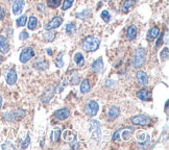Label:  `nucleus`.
Masks as SVG:
<instances>
[{
	"label": "nucleus",
	"mask_w": 169,
	"mask_h": 150,
	"mask_svg": "<svg viewBox=\"0 0 169 150\" xmlns=\"http://www.w3.org/2000/svg\"><path fill=\"white\" fill-rule=\"evenodd\" d=\"M100 40L94 35H89L83 41V49L86 51H95L99 48Z\"/></svg>",
	"instance_id": "1"
},
{
	"label": "nucleus",
	"mask_w": 169,
	"mask_h": 150,
	"mask_svg": "<svg viewBox=\"0 0 169 150\" xmlns=\"http://www.w3.org/2000/svg\"><path fill=\"white\" fill-rule=\"evenodd\" d=\"M146 51L144 48H138L135 52L134 58H133V66L134 68H140L145 63Z\"/></svg>",
	"instance_id": "2"
},
{
	"label": "nucleus",
	"mask_w": 169,
	"mask_h": 150,
	"mask_svg": "<svg viewBox=\"0 0 169 150\" xmlns=\"http://www.w3.org/2000/svg\"><path fill=\"white\" fill-rule=\"evenodd\" d=\"M133 124L135 125H140V126H148L151 124V119L148 116L145 115H137L134 116L131 119Z\"/></svg>",
	"instance_id": "3"
},
{
	"label": "nucleus",
	"mask_w": 169,
	"mask_h": 150,
	"mask_svg": "<svg viewBox=\"0 0 169 150\" xmlns=\"http://www.w3.org/2000/svg\"><path fill=\"white\" fill-rule=\"evenodd\" d=\"M89 129H90V136L91 138L99 141L100 140V127L99 123L95 121V120H92V121L89 122Z\"/></svg>",
	"instance_id": "4"
},
{
	"label": "nucleus",
	"mask_w": 169,
	"mask_h": 150,
	"mask_svg": "<svg viewBox=\"0 0 169 150\" xmlns=\"http://www.w3.org/2000/svg\"><path fill=\"white\" fill-rule=\"evenodd\" d=\"M136 138H137L139 145H141L142 147H146L149 144V142H150V137L144 130H138L136 132Z\"/></svg>",
	"instance_id": "5"
},
{
	"label": "nucleus",
	"mask_w": 169,
	"mask_h": 150,
	"mask_svg": "<svg viewBox=\"0 0 169 150\" xmlns=\"http://www.w3.org/2000/svg\"><path fill=\"white\" fill-rule=\"evenodd\" d=\"M25 116V112L21 110H16L14 112H9L8 114H4V119L8 121H15L17 119H21Z\"/></svg>",
	"instance_id": "6"
},
{
	"label": "nucleus",
	"mask_w": 169,
	"mask_h": 150,
	"mask_svg": "<svg viewBox=\"0 0 169 150\" xmlns=\"http://www.w3.org/2000/svg\"><path fill=\"white\" fill-rule=\"evenodd\" d=\"M98 110H99V105L95 100H90L86 104V113L87 115H89L91 117L95 116L97 112H98Z\"/></svg>",
	"instance_id": "7"
},
{
	"label": "nucleus",
	"mask_w": 169,
	"mask_h": 150,
	"mask_svg": "<svg viewBox=\"0 0 169 150\" xmlns=\"http://www.w3.org/2000/svg\"><path fill=\"white\" fill-rule=\"evenodd\" d=\"M32 56H35V51L31 47L24 48L20 53V62L22 64H25L30 60Z\"/></svg>",
	"instance_id": "8"
},
{
	"label": "nucleus",
	"mask_w": 169,
	"mask_h": 150,
	"mask_svg": "<svg viewBox=\"0 0 169 150\" xmlns=\"http://www.w3.org/2000/svg\"><path fill=\"white\" fill-rule=\"evenodd\" d=\"M54 92H56V88H54V86H52V84H49V86L47 87V89L45 90L43 96H42V101H43V103L49 102L50 99L52 98L54 95Z\"/></svg>",
	"instance_id": "9"
},
{
	"label": "nucleus",
	"mask_w": 169,
	"mask_h": 150,
	"mask_svg": "<svg viewBox=\"0 0 169 150\" xmlns=\"http://www.w3.org/2000/svg\"><path fill=\"white\" fill-rule=\"evenodd\" d=\"M63 139L67 143H69L70 145L76 143V135L72 131V130H65L63 132Z\"/></svg>",
	"instance_id": "10"
},
{
	"label": "nucleus",
	"mask_w": 169,
	"mask_h": 150,
	"mask_svg": "<svg viewBox=\"0 0 169 150\" xmlns=\"http://www.w3.org/2000/svg\"><path fill=\"white\" fill-rule=\"evenodd\" d=\"M70 116V110L68 109H61V110H57L56 113H54V117L60 120V121H64L66 120L68 117Z\"/></svg>",
	"instance_id": "11"
},
{
	"label": "nucleus",
	"mask_w": 169,
	"mask_h": 150,
	"mask_svg": "<svg viewBox=\"0 0 169 150\" xmlns=\"http://www.w3.org/2000/svg\"><path fill=\"white\" fill-rule=\"evenodd\" d=\"M62 23H63V19L61 17H54L52 20H51L49 23H47L45 25V29L48 30V29H54V28H57Z\"/></svg>",
	"instance_id": "12"
},
{
	"label": "nucleus",
	"mask_w": 169,
	"mask_h": 150,
	"mask_svg": "<svg viewBox=\"0 0 169 150\" xmlns=\"http://www.w3.org/2000/svg\"><path fill=\"white\" fill-rule=\"evenodd\" d=\"M6 83H8L9 86H13V84L16 83L17 81V73H16V70L15 69H11L8 70V72L6 73Z\"/></svg>",
	"instance_id": "13"
},
{
	"label": "nucleus",
	"mask_w": 169,
	"mask_h": 150,
	"mask_svg": "<svg viewBox=\"0 0 169 150\" xmlns=\"http://www.w3.org/2000/svg\"><path fill=\"white\" fill-rule=\"evenodd\" d=\"M24 8V0H16L13 4V13L14 15H19L21 14Z\"/></svg>",
	"instance_id": "14"
},
{
	"label": "nucleus",
	"mask_w": 169,
	"mask_h": 150,
	"mask_svg": "<svg viewBox=\"0 0 169 150\" xmlns=\"http://www.w3.org/2000/svg\"><path fill=\"white\" fill-rule=\"evenodd\" d=\"M136 77H137L139 83L142 84V86H147L148 84V76L144 71H138L137 74H136Z\"/></svg>",
	"instance_id": "15"
},
{
	"label": "nucleus",
	"mask_w": 169,
	"mask_h": 150,
	"mask_svg": "<svg viewBox=\"0 0 169 150\" xmlns=\"http://www.w3.org/2000/svg\"><path fill=\"white\" fill-rule=\"evenodd\" d=\"M103 67L105 66H103L102 58H98L92 64V70L96 73H101L103 71Z\"/></svg>",
	"instance_id": "16"
},
{
	"label": "nucleus",
	"mask_w": 169,
	"mask_h": 150,
	"mask_svg": "<svg viewBox=\"0 0 169 150\" xmlns=\"http://www.w3.org/2000/svg\"><path fill=\"white\" fill-rule=\"evenodd\" d=\"M136 37H137V27L135 25L129 26L126 30V39L128 41H133Z\"/></svg>",
	"instance_id": "17"
},
{
	"label": "nucleus",
	"mask_w": 169,
	"mask_h": 150,
	"mask_svg": "<svg viewBox=\"0 0 169 150\" xmlns=\"http://www.w3.org/2000/svg\"><path fill=\"white\" fill-rule=\"evenodd\" d=\"M9 49V46H8V42L6 40L5 37L3 35H0V52L2 53H8Z\"/></svg>",
	"instance_id": "18"
},
{
	"label": "nucleus",
	"mask_w": 169,
	"mask_h": 150,
	"mask_svg": "<svg viewBox=\"0 0 169 150\" xmlns=\"http://www.w3.org/2000/svg\"><path fill=\"white\" fill-rule=\"evenodd\" d=\"M133 131L132 127H126L124 129H120L119 131V137H121L122 140L124 141H128L131 139V132Z\"/></svg>",
	"instance_id": "19"
},
{
	"label": "nucleus",
	"mask_w": 169,
	"mask_h": 150,
	"mask_svg": "<svg viewBox=\"0 0 169 150\" xmlns=\"http://www.w3.org/2000/svg\"><path fill=\"white\" fill-rule=\"evenodd\" d=\"M159 35H160V29L158 27L150 28L147 34V41H154L155 38L159 37Z\"/></svg>",
	"instance_id": "20"
},
{
	"label": "nucleus",
	"mask_w": 169,
	"mask_h": 150,
	"mask_svg": "<svg viewBox=\"0 0 169 150\" xmlns=\"http://www.w3.org/2000/svg\"><path fill=\"white\" fill-rule=\"evenodd\" d=\"M120 114V110L118 109L117 106H112L111 109L109 110V113H108V117L110 120H114L116 119L117 117L119 116Z\"/></svg>",
	"instance_id": "21"
},
{
	"label": "nucleus",
	"mask_w": 169,
	"mask_h": 150,
	"mask_svg": "<svg viewBox=\"0 0 169 150\" xmlns=\"http://www.w3.org/2000/svg\"><path fill=\"white\" fill-rule=\"evenodd\" d=\"M91 90V86H90V81L88 79H84L80 83V92L83 94H87L89 93Z\"/></svg>",
	"instance_id": "22"
},
{
	"label": "nucleus",
	"mask_w": 169,
	"mask_h": 150,
	"mask_svg": "<svg viewBox=\"0 0 169 150\" xmlns=\"http://www.w3.org/2000/svg\"><path fill=\"white\" fill-rule=\"evenodd\" d=\"M137 97L143 101H147V100L150 99V94H149V92L147 90H140L137 93Z\"/></svg>",
	"instance_id": "23"
},
{
	"label": "nucleus",
	"mask_w": 169,
	"mask_h": 150,
	"mask_svg": "<svg viewBox=\"0 0 169 150\" xmlns=\"http://www.w3.org/2000/svg\"><path fill=\"white\" fill-rule=\"evenodd\" d=\"M74 62L75 64L77 65L79 67H83L84 65V55L80 53V52H77V53L74 54V57H73Z\"/></svg>",
	"instance_id": "24"
},
{
	"label": "nucleus",
	"mask_w": 169,
	"mask_h": 150,
	"mask_svg": "<svg viewBox=\"0 0 169 150\" xmlns=\"http://www.w3.org/2000/svg\"><path fill=\"white\" fill-rule=\"evenodd\" d=\"M44 37V40L47 41V42H53V40L56 39V32L52 31L51 29H48V30H46L44 32L43 35Z\"/></svg>",
	"instance_id": "25"
},
{
	"label": "nucleus",
	"mask_w": 169,
	"mask_h": 150,
	"mask_svg": "<svg viewBox=\"0 0 169 150\" xmlns=\"http://www.w3.org/2000/svg\"><path fill=\"white\" fill-rule=\"evenodd\" d=\"M135 3H136V0H125L122 5V11L124 13H128L129 9L135 5Z\"/></svg>",
	"instance_id": "26"
},
{
	"label": "nucleus",
	"mask_w": 169,
	"mask_h": 150,
	"mask_svg": "<svg viewBox=\"0 0 169 150\" xmlns=\"http://www.w3.org/2000/svg\"><path fill=\"white\" fill-rule=\"evenodd\" d=\"M48 63L45 61H40V62H35V63L34 64V67L35 68V69L40 70V71H43V70H46L48 68Z\"/></svg>",
	"instance_id": "27"
},
{
	"label": "nucleus",
	"mask_w": 169,
	"mask_h": 150,
	"mask_svg": "<svg viewBox=\"0 0 169 150\" xmlns=\"http://www.w3.org/2000/svg\"><path fill=\"white\" fill-rule=\"evenodd\" d=\"M91 15H92V13H91L90 9H84L82 13H77L75 15L79 19H82V20H86V19L90 18Z\"/></svg>",
	"instance_id": "28"
},
{
	"label": "nucleus",
	"mask_w": 169,
	"mask_h": 150,
	"mask_svg": "<svg viewBox=\"0 0 169 150\" xmlns=\"http://www.w3.org/2000/svg\"><path fill=\"white\" fill-rule=\"evenodd\" d=\"M37 25H38V19L37 18L34 17V16L29 18L28 25H27L28 29H30V30H34V29H35V27H37Z\"/></svg>",
	"instance_id": "29"
},
{
	"label": "nucleus",
	"mask_w": 169,
	"mask_h": 150,
	"mask_svg": "<svg viewBox=\"0 0 169 150\" xmlns=\"http://www.w3.org/2000/svg\"><path fill=\"white\" fill-rule=\"evenodd\" d=\"M60 136H61V131L60 129L57 128L56 130H53L52 133H51V142L52 143H56L60 140Z\"/></svg>",
	"instance_id": "30"
},
{
	"label": "nucleus",
	"mask_w": 169,
	"mask_h": 150,
	"mask_svg": "<svg viewBox=\"0 0 169 150\" xmlns=\"http://www.w3.org/2000/svg\"><path fill=\"white\" fill-rule=\"evenodd\" d=\"M63 55H64V52H61L60 54H58V56L54 60V64L57 65L58 68H62L64 66V61H63Z\"/></svg>",
	"instance_id": "31"
},
{
	"label": "nucleus",
	"mask_w": 169,
	"mask_h": 150,
	"mask_svg": "<svg viewBox=\"0 0 169 150\" xmlns=\"http://www.w3.org/2000/svg\"><path fill=\"white\" fill-rule=\"evenodd\" d=\"M76 31V26L74 23H70L66 26V32L68 35H74Z\"/></svg>",
	"instance_id": "32"
},
{
	"label": "nucleus",
	"mask_w": 169,
	"mask_h": 150,
	"mask_svg": "<svg viewBox=\"0 0 169 150\" xmlns=\"http://www.w3.org/2000/svg\"><path fill=\"white\" fill-rule=\"evenodd\" d=\"M61 4V0H47V5L51 8H57Z\"/></svg>",
	"instance_id": "33"
},
{
	"label": "nucleus",
	"mask_w": 169,
	"mask_h": 150,
	"mask_svg": "<svg viewBox=\"0 0 169 150\" xmlns=\"http://www.w3.org/2000/svg\"><path fill=\"white\" fill-rule=\"evenodd\" d=\"M26 20H27L26 16H25V15H22L21 17H19V18L17 19V21H16V23H17V26H18V27L24 26L25 24H26Z\"/></svg>",
	"instance_id": "34"
},
{
	"label": "nucleus",
	"mask_w": 169,
	"mask_h": 150,
	"mask_svg": "<svg viewBox=\"0 0 169 150\" xmlns=\"http://www.w3.org/2000/svg\"><path fill=\"white\" fill-rule=\"evenodd\" d=\"M74 2V0H64V3L63 5H62V9L63 11H67L68 8H70L71 6H72Z\"/></svg>",
	"instance_id": "35"
},
{
	"label": "nucleus",
	"mask_w": 169,
	"mask_h": 150,
	"mask_svg": "<svg viewBox=\"0 0 169 150\" xmlns=\"http://www.w3.org/2000/svg\"><path fill=\"white\" fill-rule=\"evenodd\" d=\"M169 56V52H168V48H164L163 51L161 52V60L162 61H167Z\"/></svg>",
	"instance_id": "36"
},
{
	"label": "nucleus",
	"mask_w": 169,
	"mask_h": 150,
	"mask_svg": "<svg viewBox=\"0 0 169 150\" xmlns=\"http://www.w3.org/2000/svg\"><path fill=\"white\" fill-rule=\"evenodd\" d=\"M110 17H111V16H110V13L108 11H102V13H101V19H102L103 21L108 23V22L110 21Z\"/></svg>",
	"instance_id": "37"
},
{
	"label": "nucleus",
	"mask_w": 169,
	"mask_h": 150,
	"mask_svg": "<svg viewBox=\"0 0 169 150\" xmlns=\"http://www.w3.org/2000/svg\"><path fill=\"white\" fill-rule=\"evenodd\" d=\"M29 143H30V137H29V135H27L26 136V139H25V141L21 144V147L23 148V149L27 148L28 145H29Z\"/></svg>",
	"instance_id": "38"
},
{
	"label": "nucleus",
	"mask_w": 169,
	"mask_h": 150,
	"mask_svg": "<svg viewBox=\"0 0 169 150\" xmlns=\"http://www.w3.org/2000/svg\"><path fill=\"white\" fill-rule=\"evenodd\" d=\"M79 81V74H74L72 75V77H71V83L72 84H77Z\"/></svg>",
	"instance_id": "39"
},
{
	"label": "nucleus",
	"mask_w": 169,
	"mask_h": 150,
	"mask_svg": "<svg viewBox=\"0 0 169 150\" xmlns=\"http://www.w3.org/2000/svg\"><path fill=\"white\" fill-rule=\"evenodd\" d=\"M28 38V34H27V31H22L20 35H19V39H20L21 41H24V40H26V39Z\"/></svg>",
	"instance_id": "40"
},
{
	"label": "nucleus",
	"mask_w": 169,
	"mask_h": 150,
	"mask_svg": "<svg viewBox=\"0 0 169 150\" xmlns=\"http://www.w3.org/2000/svg\"><path fill=\"white\" fill-rule=\"evenodd\" d=\"M162 40H163V35H159V39H158V42H157V45H155V47H160L161 44H162Z\"/></svg>",
	"instance_id": "41"
},
{
	"label": "nucleus",
	"mask_w": 169,
	"mask_h": 150,
	"mask_svg": "<svg viewBox=\"0 0 169 150\" xmlns=\"http://www.w3.org/2000/svg\"><path fill=\"white\" fill-rule=\"evenodd\" d=\"M119 131H120V129L117 130V131L114 133V136H113V141H117V140L119 139Z\"/></svg>",
	"instance_id": "42"
},
{
	"label": "nucleus",
	"mask_w": 169,
	"mask_h": 150,
	"mask_svg": "<svg viewBox=\"0 0 169 150\" xmlns=\"http://www.w3.org/2000/svg\"><path fill=\"white\" fill-rule=\"evenodd\" d=\"M3 17H4V12H3L2 8L0 6V20H2Z\"/></svg>",
	"instance_id": "43"
},
{
	"label": "nucleus",
	"mask_w": 169,
	"mask_h": 150,
	"mask_svg": "<svg viewBox=\"0 0 169 150\" xmlns=\"http://www.w3.org/2000/svg\"><path fill=\"white\" fill-rule=\"evenodd\" d=\"M1 106H2V97L0 96V109H1Z\"/></svg>",
	"instance_id": "44"
},
{
	"label": "nucleus",
	"mask_w": 169,
	"mask_h": 150,
	"mask_svg": "<svg viewBox=\"0 0 169 150\" xmlns=\"http://www.w3.org/2000/svg\"><path fill=\"white\" fill-rule=\"evenodd\" d=\"M47 52H48V54H49V55H52V52H51V49H47Z\"/></svg>",
	"instance_id": "45"
},
{
	"label": "nucleus",
	"mask_w": 169,
	"mask_h": 150,
	"mask_svg": "<svg viewBox=\"0 0 169 150\" xmlns=\"http://www.w3.org/2000/svg\"><path fill=\"white\" fill-rule=\"evenodd\" d=\"M2 62H3V57H2V56H0V64H1Z\"/></svg>",
	"instance_id": "46"
},
{
	"label": "nucleus",
	"mask_w": 169,
	"mask_h": 150,
	"mask_svg": "<svg viewBox=\"0 0 169 150\" xmlns=\"http://www.w3.org/2000/svg\"><path fill=\"white\" fill-rule=\"evenodd\" d=\"M106 1H108V2H110V1H112V0H106Z\"/></svg>",
	"instance_id": "47"
}]
</instances>
